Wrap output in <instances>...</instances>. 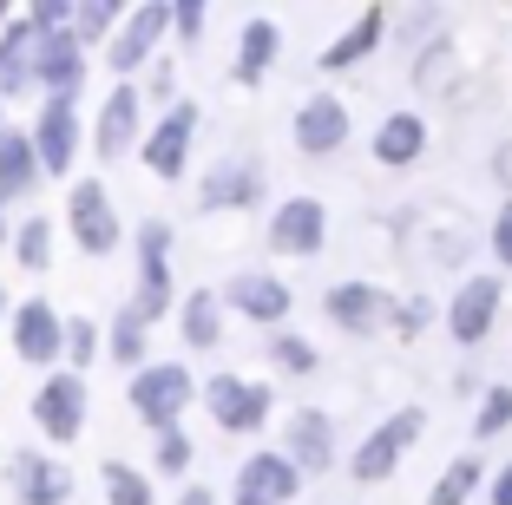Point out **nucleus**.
I'll list each match as a JSON object with an SVG mask.
<instances>
[{"instance_id":"nucleus-1","label":"nucleus","mask_w":512,"mask_h":505,"mask_svg":"<svg viewBox=\"0 0 512 505\" xmlns=\"http://www.w3.org/2000/svg\"><path fill=\"white\" fill-rule=\"evenodd\" d=\"M421 427H427V414L421 407H401L394 420H381L375 433H368L362 446H355V460H348V473H355V486H381V479L401 466V453L414 440H421Z\"/></svg>"},{"instance_id":"nucleus-2","label":"nucleus","mask_w":512,"mask_h":505,"mask_svg":"<svg viewBox=\"0 0 512 505\" xmlns=\"http://www.w3.org/2000/svg\"><path fill=\"white\" fill-rule=\"evenodd\" d=\"M499 309H506V283H499V276H467V283L453 289V302H447V335L460 348L486 342L493 322H499Z\"/></svg>"},{"instance_id":"nucleus-3","label":"nucleus","mask_w":512,"mask_h":505,"mask_svg":"<svg viewBox=\"0 0 512 505\" xmlns=\"http://www.w3.org/2000/svg\"><path fill=\"white\" fill-rule=\"evenodd\" d=\"M322 302H329V322L348 328V335H375V328L394 322V296L375 283H335Z\"/></svg>"},{"instance_id":"nucleus-4","label":"nucleus","mask_w":512,"mask_h":505,"mask_svg":"<svg viewBox=\"0 0 512 505\" xmlns=\"http://www.w3.org/2000/svg\"><path fill=\"white\" fill-rule=\"evenodd\" d=\"M296 138H302L309 158H329V151L348 138V105L342 99H309V105H302V119H296Z\"/></svg>"},{"instance_id":"nucleus-5","label":"nucleus","mask_w":512,"mask_h":505,"mask_svg":"<svg viewBox=\"0 0 512 505\" xmlns=\"http://www.w3.org/2000/svg\"><path fill=\"white\" fill-rule=\"evenodd\" d=\"M421 145H427L421 112H394V119H381V132H375V164H388V171H407V164L421 158Z\"/></svg>"},{"instance_id":"nucleus-6","label":"nucleus","mask_w":512,"mask_h":505,"mask_svg":"<svg viewBox=\"0 0 512 505\" xmlns=\"http://www.w3.org/2000/svg\"><path fill=\"white\" fill-rule=\"evenodd\" d=\"M276 250H296V256L322 250V204L316 197H289V204L276 210Z\"/></svg>"},{"instance_id":"nucleus-7","label":"nucleus","mask_w":512,"mask_h":505,"mask_svg":"<svg viewBox=\"0 0 512 505\" xmlns=\"http://www.w3.org/2000/svg\"><path fill=\"white\" fill-rule=\"evenodd\" d=\"M289 446L309 460V473H329V460H335V427H329V414H322V407H302V414L289 420Z\"/></svg>"},{"instance_id":"nucleus-8","label":"nucleus","mask_w":512,"mask_h":505,"mask_svg":"<svg viewBox=\"0 0 512 505\" xmlns=\"http://www.w3.org/2000/svg\"><path fill=\"white\" fill-rule=\"evenodd\" d=\"M289 492H296V473H289V460H250V486H243V505H283Z\"/></svg>"},{"instance_id":"nucleus-9","label":"nucleus","mask_w":512,"mask_h":505,"mask_svg":"<svg viewBox=\"0 0 512 505\" xmlns=\"http://www.w3.org/2000/svg\"><path fill=\"white\" fill-rule=\"evenodd\" d=\"M381 27H388V14H381V7H368V14H362V27L348 33V40H335L329 53H322V73H335V66H355V60H368V53H375V40H381Z\"/></svg>"},{"instance_id":"nucleus-10","label":"nucleus","mask_w":512,"mask_h":505,"mask_svg":"<svg viewBox=\"0 0 512 505\" xmlns=\"http://www.w3.org/2000/svg\"><path fill=\"white\" fill-rule=\"evenodd\" d=\"M480 473H486V466L473 460V453H467V460H453L447 473L434 479V492H427V505H467V499H473V486H480Z\"/></svg>"},{"instance_id":"nucleus-11","label":"nucleus","mask_w":512,"mask_h":505,"mask_svg":"<svg viewBox=\"0 0 512 505\" xmlns=\"http://www.w3.org/2000/svg\"><path fill=\"white\" fill-rule=\"evenodd\" d=\"M512 427V387H486L480 420H473V440H493V433Z\"/></svg>"},{"instance_id":"nucleus-12","label":"nucleus","mask_w":512,"mask_h":505,"mask_svg":"<svg viewBox=\"0 0 512 505\" xmlns=\"http://www.w3.org/2000/svg\"><path fill=\"white\" fill-rule=\"evenodd\" d=\"M243 302H250L256 322H270V315H283V309H289V296H283L276 283H243Z\"/></svg>"},{"instance_id":"nucleus-13","label":"nucleus","mask_w":512,"mask_h":505,"mask_svg":"<svg viewBox=\"0 0 512 505\" xmlns=\"http://www.w3.org/2000/svg\"><path fill=\"white\" fill-rule=\"evenodd\" d=\"M256 407H263V394H250V387H243V394H230L224 387V427H256Z\"/></svg>"},{"instance_id":"nucleus-14","label":"nucleus","mask_w":512,"mask_h":505,"mask_svg":"<svg viewBox=\"0 0 512 505\" xmlns=\"http://www.w3.org/2000/svg\"><path fill=\"white\" fill-rule=\"evenodd\" d=\"M270 46H276L270 20H256V27H250V66H243V79H256V73H263V60H270Z\"/></svg>"},{"instance_id":"nucleus-15","label":"nucleus","mask_w":512,"mask_h":505,"mask_svg":"<svg viewBox=\"0 0 512 505\" xmlns=\"http://www.w3.org/2000/svg\"><path fill=\"white\" fill-rule=\"evenodd\" d=\"M276 361H283L289 374H309V368H316V348H309V342H276Z\"/></svg>"},{"instance_id":"nucleus-16","label":"nucleus","mask_w":512,"mask_h":505,"mask_svg":"<svg viewBox=\"0 0 512 505\" xmlns=\"http://www.w3.org/2000/svg\"><path fill=\"white\" fill-rule=\"evenodd\" d=\"M493 256L512 269V204H499V223H493Z\"/></svg>"},{"instance_id":"nucleus-17","label":"nucleus","mask_w":512,"mask_h":505,"mask_svg":"<svg viewBox=\"0 0 512 505\" xmlns=\"http://www.w3.org/2000/svg\"><path fill=\"white\" fill-rule=\"evenodd\" d=\"M493 505H512V460L499 466V479H493Z\"/></svg>"}]
</instances>
